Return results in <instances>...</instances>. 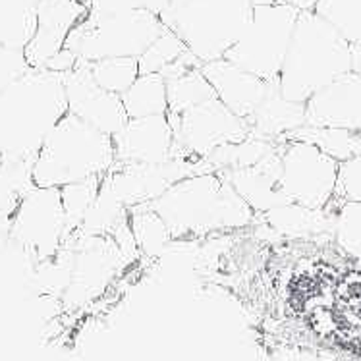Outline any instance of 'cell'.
I'll list each match as a JSON object with an SVG mask.
<instances>
[{"instance_id": "d6a6232c", "label": "cell", "mask_w": 361, "mask_h": 361, "mask_svg": "<svg viewBox=\"0 0 361 361\" xmlns=\"http://www.w3.org/2000/svg\"><path fill=\"white\" fill-rule=\"evenodd\" d=\"M286 2L290 6L298 8L300 12H313L317 4V0H286Z\"/></svg>"}, {"instance_id": "ffe728a7", "label": "cell", "mask_w": 361, "mask_h": 361, "mask_svg": "<svg viewBox=\"0 0 361 361\" xmlns=\"http://www.w3.org/2000/svg\"><path fill=\"white\" fill-rule=\"evenodd\" d=\"M259 222L286 238H303L319 234L324 230H334V214L326 209H310L298 203H284V205L271 209L259 214Z\"/></svg>"}, {"instance_id": "52a82bcc", "label": "cell", "mask_w": 361, "mask_h": 361, "mask_svg": "<svg viewBox=\"0 0 361 361\" xmlns=\"http://www.w3.org/2000/svg\"><path fill=\"white\" fill-rule=\"evenodd\" d=\"M68 240L70 228L59 188H27L8 222V242L37 265L56 257Z\"/></svg>"}, {"instance_id": "f1b7e54d", "label": "cell", "mask_w": 361, "mask_h": 361, "mask_svg": "<svg viewBox=\"0 0 361 361\" xmlns=\"http://www.w3.org/2000/svg\"><path fill=\"white\" fill-rule=\"evenodd\" d=\"M334 236L350 257L361 259V203L342 201L334 213Z\"/></svg>"}, {"instance_id": "cb8c5ba5", "label": "cell", "mask_w": 361, "mask_h": 361, "mask_svg": "<svg viewBox=\"0 0 361 361\" xmlns=\"http://www.w3.org/2000/svg\"><path fill=\"white\" fill-rule=\"evenodd\" d=\"M214 89L201 72V68L188 74L166 81V99H169V114H182L197 104L214 99Z\"/></svg>"}, {"instance_id": "d4e9b609", "label": "cell", "mask_w": 361, "mask_h": 361, "mask_svg": "<svg viewBox=\"0 0 361 361\" xmlns=\"http://www.w3.org/2000/svg\"><path fill=\"white\" fill-rule=\"evenodd\" d=\"M313 12L331 23L350 44L361 43V0H317Z\"/></svg>"}, {"instance_id": "8fae6325", "label": "cell", "mask_w": 361, "mask_h": 361, "mask_svg": "<svg viewBox=\"0 0 361 361\" xmlns=\"http://www.w3.org/2000/svg\"><path fill=\"white\" fill-rule=\"evenodd\" d=\"M166 116L174 132L178 159H207L251 135L250 124L230 112L216 97L178 116Z\"/></svg>"}, {"instance_id": "4316f807", "label": "cell", "mask_w": 361, "mask_h": 361, "mask_svg": "<svg viewBox=\"0 0 361 361\" xmlns=\"http://www.w3.org/2000/svg\"><path fill=\"white\" fill-rule=\"evenodd\" d=\"M103 178H95V180H87V182H80V184H72L62 188V203H64V211L68 216V228H70V238L74 236L81 222L85 219V214L93 205L99 188H101Z\"/></svg>"}, {"instance_id": "1f68e13d", "label": "cell", "mask_w": 361, "mask_h": 361, "mask_svg": "<svg viewBox=\"0 0 361 361\" xmlns=\"http://www.w3.org/2000/svg\"><path fill=\"white\" fill-rule=\"evenodd\" d=\"M350 51H352V74L361 78V43L350 44Z\"/></svg>"}, {"instance_id": "277c9868", "label": "cell", "mask_w": 361, "mask_h": 361, "mask_svg": "<svg viewBox=\"0 0 361 361\" xmlns=\"http://www.w3.org/2000/svg\"><path fill=\"white\" fill-rule=\"evenodd\" d=\"M114 143L68 112L44 140L33 161V184L41 188H66L95 178H104L114 166Z\"/></svg>"}, {"instance_id": "ac0fdd59", "label": "cell", "mask_w": 361, "mask_h": 361, "mask_svg": "<svg viewBox=\"0 0 361 361\" xmlns=\"http://www.w3.org/2000/svg\"><path fill=\"white\" fill-rule=\"evenodd\" d=\"M222 176L228 180L232 188L240 193L251 211L263 214L271 209L290 203L282 193L279 180H281V143L251 169L221 170Z\"/></svg>"}, {"instance_id": "30bf717a", "label": "cell", "mask_w": 361, "mask_h": 361, "mask_svg": "<svg viewBox=\"0 0 361 361\" xmlns=\"http://www.w3.org/2000/svg\"><path fill=\"white\" fill-rule=\"evenodd\" d=\"M340 162L305 141H281V185L290 203L326 209L336 197Z\"/></svg>"}, {"instance_id": "83f0119b", "label": "cell", "mask_w": 361, "mask_h": 361, "mask_svg": "<svg viewBox=\"0 0 361 361\" xmlns=\"http://www.w3.org/2000/svg\"><path fill=\"white\" fill-rule=\"evenodd\" d=\"M185 51H188V47L176 37V33H172L169 27H164V31L159 35L155 43L137 59L140 74H161L164 68H169L172 62H176Z\"/></svg>"}, {"instance_id": "3957f363", "label": "cell", "mask_w": 361, "mask_h": 361, "mask_svg": "<svg viewBox=\"0 0 361 361\" xmlns=\"http://www.w3.org/2000/svg\"><path fill=\"white\" fill-rule=\"evenodd\" d=\"M352 72L350 43L315 12H300L279 91L290 103L305 104L317 91Z\"/></svg>"}, {"instance_id": "d6986e66", "label": "cell", "mask_w": 361, "mask_h": 361, "mask_svg": "<svg viewBox=\"0 0 361 361\" xmlns=\"http://www.w3.org/2000/svg\"><path fill=\"white\" fill-rule=\"evenodd\" d=\"M251 135L281 143L288 133L305 126V104L290 103L279 91V81L267 95L257 112L247 120Z\"/></svg>"}, {"instance_id": "836d02e7", "label": "cell", "mask_w": 361, "mask_h": 361, "mask_svg": "<svg viewBox=\"0 0 361 361\" xmlns=\"http://www.w3.org/2000/svg\"><path fill=\"white\" fill-rule=\"evenodd\" d=\"M276 2H286V0H253L255 6H259V4H276Z\"/></svg>"}, {"instance_id": "9c48e42d", "label": "cell", "mask_w": 361, "mask_h": 361, "mask_svg": "<svg viewBox=\"0 0 361 361\" xmlns=\"http://www.w3.org/2000/svg\"><path fill=\"white\" fill-rule=\"evenodd\" d=\"M72 245L70 281L60 298L66 307H81L103 295L126 273L135 259L126 255L112 236H74L68 240Z\"/></svg>"}, {"instance_id": "2e32d148", "label": "cell", "mask_w": 361, "mask_h": 361, "mask_svg": "<svg viewBox=\"0 0 361 361\" xmlns=\"http://www.w3.org/2000/svg\"><path fill=\"white\" fill-rule=\"evenodd\" d=\"M201 72L214 89V95L238 118L247 120L257 112L276 81H265L245 72L226 59L201 66Z\"/></svg>"}, {"instance_id": "603a6c76", "label": "cell", "mask_w": 361, "mask_h": 361, "mask_svg": "<svg viewBox=\"0 0 361 361\" xmlns=\"http://www.w3.org/2000/svg\"><path fill=\"white\" fill-rule=\"evenodd\" d=\"M130 228L141 257H161L172 242L161 216L145 205L130 209Z\"/></svg>"}, {"instance_id": "5bb4252c", "label": "cell", "mask_w": 361, "mask_h": 361, "mask_svg": "<svg viewBox=\"0 0 361 361\" xmlns=\"http://www.w3.org/2000/svg\"><path fill=\"white\" fill-rule=\"evenodd\" d=\"M114 143V166L126 164H161L178 159L174 132L169 116L128 120L116 135Z\"/></svg>"}, {"instance_id": "d590c367", "label": "cell", "mask_w": 361, "mask_h": 361, "mask_svg": "<svg viewBox=\"0 0 361 361\" xmlns=\"http://www.w3.org/2000/svg\"><path fill=\"white\" fill-rule=\"evenodd\" d=\"M80 2H83V4H89V0H80Z\"/></svg>"}, {"instance_id": "7c38bea8", "label": "cell", "mask_w": 361, "mask_h": 361, "mask_svg": "<svg viewBox=\"0 0 361 361\" xmlns=\"http://www.w3.org/2000/svg\"><path fill=\"white\" fill-rule=\"evenodd\" d=\"M214 172L207 159H174L161 164H126L112 166L103 178L116 200L130 211L149 205L184 178Z\"/></svg>"}, {"instance_id": "4fadbf2b", "label": "cell", "mask_w": 361, "mask_h": 361, "mask_svg": "<svg viewBox=\"0 0 361 361\" xmlns=\"http://www.w3.org/2000/svg\"><path fill=\"white\" fill-rule=\"evenodd\" d=\"M64 75L68 112L106 135H116L128 122L122 99L97 85L87 64L78 62L74 70Z\"/></svg>"}, {"instance_id": "e0dca14e", "label": "cell", "mask_w": 361, "mask_h": 361, "mask_svg": "<svg viewBox=\"0 0 361 361\" xmlns=\"http://www.w3.org/2000/svg\"><path fill=\"white\" fill-rule=\"evenodd\" d=\"M305 124L361 133V78L346 74L305 103Z\"/></svg>"}, {"instance_id": "f546056e", "label": "cell", "mask_w": 361, "mask_h": 361, "mask_svg": "<svg viewBox=\"0 0 361 361\" xmlns=\"http://www.w3.org/2000/svg\"><path fill=\"white\" fill-rule=\"evenodd\" d=\"M87 8L95 16H116L147 10L161 18L164 12H169L170 0H89Z\"/></svg>"}, {"instance_id": "8992f818", "label": "cell", "mask_w": 361, "mask_h": 361, "mask_svg": "<svg viewBox=\"0 0 361 361\" xmlns=\"http://www.w3.org/2000/svg\"><path fill=\"white\" fill-rule=\"evenodd\" d=\"M164 31L161 18L147 10L116 16H87L68 35L64 49L83 64L106 59H140Z\"/></svg>"}, {"instance_id": "e575fe53", "label": "cell", "mask_w": 361, "mask_h": 361, "mask_svg": "<svg viewBox=\"0 0 361 361\" xmlns=\"http://www.w3.org/2000/svg\"><path fill=\"white\" fill-rule=\"evenodd\" d=\"M185 0H170V8H178V6H182L184 4ZM169 8V10H170Z\"/></svg>"}, {"instance_id": "7402d4cb", "label": "cell", "mask_w": 361, "mask_h": 361, "mask_svg": "<svg viewBox=\"0 0 361 361\" xmlns=\"http://www.w3.org/2000/svg\"><path fill=\"white\" fill-rule=\"evenodd\" d=\"M282 141H305L315 145L324 155L332 157L336 162H344L361 155V133L336 130V128H315L302 126L295 132L288 133Z\"/></svg>"}, {"instance_id": "6da1fadb", "label": "cell", "mask_w": 361, "mask_h": 361, "mask_svg": "<svg viewBox=\"0 0 361 361\" xmlns=\"http://www.w3.org/2000/svg\"><path fill=\"white\" fill-rule=\"evenodd\" d=\"M145 207L161 216L172 242L230 236L257 222V214L222 172L184 178Z\"/></svg>"}, {"instance_id": "ba28073f", "label": "cell", "mask_w": 361, "mask_h": 361, "mask_svg": "<svg viewBox=\"0 0 361 361\" xmlns=\"http://www.w3.org/2000/svg\"><path fill=\"white\" fill-rule=\"evenodd\" d=\"M298 16L300 10L288 2L259 4L240 41L224 59L261 80L279 81Z\"/></svg>"}, {"instance_id": "484cf974", "label": "cell", "mask_w": 361, "mask_h": 361, "mask_svg": "<svg viewBox=\"0 0 361 361\" xmlns=\"http://www.w3.org/2000/svg\"><path fill=\"white\" fill-rule=\"evenodd\" d=\"M99 87L109 93L122 97L140 78V62L137 59H106L87 64Z\"/></svg>"}, {"instance_id": "5b68a950", "label": "cell", "mask_w": 361, "mask_h": 361, "mask_svg": "<svg viewBox=\"0 0 361 361\" xmlns=\"http://www.w3.org/2000/svg\"><path fill=\"white\" fill-rule=\"evenodd\" d=\"M253 0H185L161 16L201 64L222 60L240 41L253 16Z\"/></svg>"}, {"instance_id": "44dd1931", "label": "cell", "mask_w": 361, "mask_h": 361, "mask_svg": "<svg viewBox=\"0 0 361 361\" xmlns=\"http://www.w3.org/2000/svg\"><path fill=\"white\" fill-rule=\"evenodd\" d=\"M120 99L128 120L169 114L166 80L161 74H140L135 83Z\"/></svg>"}, {"instance_id": "4dcf8cb0", "label": "cell", "mask_w": 361, "mask_h": 361, "mask_svg": "<svg viewBox=\"0 0 361 361\" xmlns=\"http://www.w3.org/2000/svg\"><path fill=\"white\" fill-rule=\"evenodd\" d=\"M334 200L361 203V155L340 162L338 184H336Z\"/></svg>"}, {"instance_id": "7a4b0ae2", "label": "cell", "mask_w": 361, "mask_h": 361, "mask_svg": "<svg viewBox=\"0 0 361 361\" xmlns=\"http://www.w3.org/2000/svg\"><path fill=\"white\" fill-rule=\"evenodd\" d=\"M68 114L64 75L33 70L0 93V162H33Z\"/></svg>"}, {"instance_id": "9a60e30c", "label": "cell", "mask_w": 361, "mask_h": 361, "mask_svg": "<svg viewBox=\"0 0 361 361\" xmlns=\"http://www.w3.org/2000/svg\"><path fill=\"white\" fill-rule=\"evenodd\" d=\"M87 12V4L80 0H41L37 6V30L23 49L30 68L44 70L49 66Z\"/></svg>"}]
</instances>
